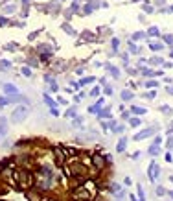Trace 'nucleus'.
Here are the masks:
<instances>
[{
	"label": "nucleus",
	"mask_w": 173,
	"mask_h": 201,
	"mask_svg": "<svg viewBox=\"0 0 173 201\" xmlns=\"http://www.w3.org/2000/svg\"><path fill=\"white\" fill-rule=\"evenodd\" d=\"M35 185V175H33V172L32 170H28V168H15L13 170V186L17 188V190H30L32 186Z\"/></svg>",
	"instance_id": "1"
},
{
	"label": "nucleus",
	"mask_w": 173,
	"mask_h": 201,
	"mask_svg": "<svg viewBox=\"0 0 173 201\" xmlns=\"http://www.w3.org/2000/svg\"><path fill=\"white\" fill-rule=\"evenodd\" d=\"M30 113H32L30 105H15V109L11 111V115H9V120L13 124H22L24 120H28Z\"/></svg>",
	"instance_id": "2"
},
{
	"label": "nucleus",
	"mask_w": 173,
	"mask_h": 201,
	"mask_svg": "<svg viewBox=\"0 0 173 201\" xmlns=\"http://www.w3.org/2000/svg\"><path fill=\"white\" fill-rule=\"evenodd\" d=\"M160 172H162L160 164L157 161H151L149 166H147V179H149L151 183H157V179L160 177Z\"/></svg>",
	"instance_id": "3"
},
{
	"label": "nucleus",
	"mask_w": 173,
	"mask_h": 201,
	"mask_svg": "<svg viewBox=\"0 0 173 201\" xmlns=\"http://www.w3.org/2000/svg\"><path fill=\"white\" fill-rule=\"evenodd\" d=\"M105 155L103 153H100V151H96L92 157H90V166H94L96 170H103L105 168Z\"/></svg>",
	"instance_id": "4"
},
{
	"label": "nucleus",
	"mask_w": 173,
	"mask_h": 201,
	"mask_svg": "<svg viewBox=\"0 0 173 201\" xmlns=\"http://www.w3.org/2000/svg\"><path fill=\"white\" fill-rule=\"evenodd\" d=\"M2 91H4L6 96H13V94H18V92H20V89H18L15 83L6 81V83H2Z\"/></svg>",
	"instance_id": "5"
},
{
	"label": "nucleus",
	"mask_w": 173,
	"mask_h": 201,
	"mask_svg": "<svg viewBox=\"0 0 173 201\" xmlns=\"http://www.w3.org/2000/svg\"><path fill=\"white\" fill-rule=\"evenodd\" d=\"M157 131V127H147V129H142L140 133H136V135L133 137V140H144V139H149L153 137V133Z\"/></svg>",
	"instance_id": "6"
},
{
	"label": "nucleus",
	"mask_w": 173,
	"mask_h": 201,
	"mask_svg": "<svg viewBox=\"0 0 173 201\" xmlns=\"http://www.w3.org/2000/svg\"><path fill=\"white\" fill-rule=\"evenodd\" d=\"M9 133V120L0 115V139H6Z\"/></svg>",
	"instance_id": "7"
},
{
	"label": "nucleus",
	"mask_w": 173,
	"mask_h": 201,
	"mask_svg": "<svg viewBox=\"0 0 173 201\" xmlns=\"http://www.w3.org/2000/svg\"><path fill=\"white\" fill-rule=\"evenodd\" d=\"M103 69H105V70H107V72L114 78V79H118V78L121 76V70L118 69V66H114L112 63H103Z\"/></svg>",
	"instance_id": "8"
},
{
	"label": "nucleus",
	"mask_w": 173,
	"mask_h": 201,
	"mask_svg": "<svg viewBox=\"0 0 173 201\" xmlns=\"http://www.w3.org/2000/svg\"><path fill=\"white\" fill-rule=\"evenodd\" d=\"M37 54H46V55H52V54H54V48L50 46V44H46V42H41V44H37Z\"/></svg>",
	"instance_id": "9"
},
{
	"label": "nucleus",
	"mask_w": 173,
	"mask_h": 201,
	"mask_svg": "<svg viewBox=\"0 0 173 201\" xmlns=\"http://www.w3.org/2000/svg\"><path fill=\"white\" fill-rule=\"evenodd\" d=\"M127 142H129L127 137H120L118 142H116V151H118V153H123V151L127 149Z\"/></svg>",
	"instance_id": "10"
},
{
	"label": "nucleus",
	"mask_w": 173,
	"mask_h": 201,
	"mask_svg": "<svg viewBox=\"0 0 173 201\" xmlns=\"http://www.w3.org/2000/svg\"><path fill=\"white\" fill-rule=\"evenodd\" d=\"M42 102H44L48 107H57V102H55V98L50 96V92H42Z\"/></svg>",
	"instance_id": "11"
},
{
	"label": "nucleus",
	"mask_w": 173,
	"mask_h": 201,
	"mask_svg": "<svg viewBox=\"0 0 173 201\" xmlns=\"http://www.w3.org/2000/svg\"><path fill=\"white\" fill-rule=\"evenodd\" d=\"M149 50L151 52H162L164 50V42L162 41H151L149 42Z\"/></svg>",
	"instance_id": "12"
},
{
	"label": "nucleus",
	"mask_w": 173,
	"mask_h": 201,
	"mask_svg": "<svg viewBox=\"0 0 173 201\" xmlns=\"http://www.w3.org/2000/svg\"><path fill=\"white\" fill-rule=\"evenodd\" d=\"M76 115H78V105H68V109L65 111V115H63V116H65V118H70V120H72V118L76 116Z\"/></svg>",
	"instance_id": "13"
},
{
	"label": "nucleus",
	"mask_w": 173,
	"mask_h": 201,
	"mask_svg": "<svg viewBox=\"0 0 173 201\" xmlns=\"http://www.w3.org/2000/svg\"><path fill=\"white\" fill-rule=\"evenodd\" d=\"M147 153H149L151 157H157V155H160V153H162V149H160V144H155V142H153L149 148H147Z\"/></svg>",
	"instance_id": "14"
},
{
	"label": "nucleus",
	"mask_w": 173,
	"mask_h": 201,
	"mask_svg": "<svg viewBox=\"0 0 173 201\" xmlns=\"http://www.w3.org/2000/svg\"><path fill=\"white\" fill-rule=\"evenodd\" d=\"M13 69V63L8 57H0V70H11Z\"/></svg>",
	"instance_id": "15"
},
{
	"label": "nucleus",
	"mask_w": 173,
	"mask_h": 201,
	"mask_svg": "<svg viewBox=\"0 0 173 201\" xmlns=\"http://www.w3.org/2000/svg\"><path fill=\"white\" fill-rule=\"evenodd\" d=\"M83 124H85V118H83V116H79V115H76V116L72 118V127H74V129L83 127Z\"/></svg>",
	"instance_id": "16"
},
{
	"label": "nucleus",
	"mask_w": 173,
	"mask_h": 201,
	"mask_svg": "<svg viewBox=\"0 0 173 201\" xmlns=\"http://www.w3.org/2000/svg\"><path fill=\"white\" fill-rule=\"evenodd\" d=\"M20 76H24V78H33V69H32V66H28V65L20 66Z\"/></svg>",
	"instance_id": "17"
},
{
	"label": "nucleus",
	"mask_w": 173,
	"mask_h": 201,
	"mask_svg": "<svg viewBox=\"0 0 173 201\" xmlns=\"http://www.w3.org/2000/svg\"><path fill=\"white\" fill-rule=\"evenodd\" d=\"M26 65L32 66V69H37V66H41V61L39 57H26Z\"/></svg>",
	"instance_id": "18"
},
{
	"label": "nucleus",
	"mask_w": 173,
	"mask_h": 201,
	"mask_svg": "<svg viewBox=\"0 0 173 201\" xmlns=\"http://www.w3.org/2000/svg\"><path fill=\"white\" fill-rule=\"evenodd\" d=\"M120 96H121V100H123V102H129V100H133V98H135V92H133V91H129V89H125V91H121V94H120Z\"/></svg>",
	"instance_id": "19"
},
{
	"label": "nucleus",
	"mask_w": 173,
	"mask_h": 201,
	"mask_svg": "<svg viewBox=\"0 0 173 201\" xmlns=\"http://www.w3.org/2000/svg\"><path fill=\"white\" fill-rule=\"evenodd\" d=\"M100 94H101V87H98V85H94L90 91H88V96H90V98H100Z\"/></svg>",
	"instance_id": "20"
},
{
	"label": "nucleus",
	"mask_w": 173,
	"mask_h": 201,
	"mask_svg": "<svg viewBox=\"0 0 173 201\" xmlns=\"http://www.w3.org/2000/svg\"><path fill=\"white\" fill-rule=\"evenodd\" d=\"M147 63H149L151 66H158V65H164V59L158 57V55H153L151 59H147Z\"/></svg>",
	"instance_id": "21"
},
{
	"label": "nucleus",
	"mask_w": 173,
	"mask_h": 201,
	"mask_svg": "<svg viewBox=\"0 0 173 201\" xmlns=\"http://www.w3.org/2000/svg\"><path fill=\"white\" fill-rule=\"evenodd\" d=\"M48 92H54V94H59V83L57 79H54L50 85H48Z\"/></svg>",
	"instance_id": "22"
},
{
	"label": "nucleus",
	"mask_w": 173,
	"mask_h": 201,
	"mask_svg": "<svg viewBox=\"0 0 173 201\" xmlns=\"http://www.w3.org/2000/svg\"><path fill=\"white\" fill-rule=\"evenodd\" d=\"M6 52H18V42H8L4 46Z\"/></svg>",
	"instance_id": "23"
},
{
	"label": "nucleus",
	"mask_w": 173,
	"mask_h": 201,
	"mask_svg": "<svg viewBox=\"0 0 173 201\" xmlns=\"http://www.w3.org/2000/svg\"><path fill=\"white\" fill-rule=\"evenodd\" d=\"M94 81H96L94 76H87V78H81V79H79V85H81V87H83V85H92Z\"/></svg>",
	"instance_id": "24"
},
{
	"label": "nucleus",
	"mask_w": 173,
	"mask_h": 201,
	"mask_svg": "<svg viewBox=\"0 0 173 201\" xmlns=\"http://www.w3.org/2000/svg\"><path fill=\"white\" fill-rule=\"evenodd\" d=\"M147 109H144V107H136V105H131V113H135L136 116H140V115H144Z\"/></svg>",
	"instance_id": "25"
},
{
	"label": "nucleus",
	"mask_w": 173,
	"mask_h": 201,
	"mask_svg": "<svg viewBox=\"0 0 173 201\" xmlns=\"http://www.w3.org/2000/svg\"><path fill=\"white\" fill-rule=\"evenodd\" d=\"M55 102H57V105H70V102H68V98H65L63 94H57V98H55Z\"/></svg>",
	"instance_id": "26"
},
{
	"label": "nucleus",
	"mask_w": 173,
	"mask_h": 201,
	"mask_svg": "<svg viewBox=\"0 0 173 201\" xmlns=\"http://www.w3.org/2000/svg\"><path fill=\"white\" fill-rule=\"evenodd\" d=\"M8 105H11L9 103V96H0V109H4V107H8Z\"/></svg>",
	"instance_id": "27"
},
{
	"label": "nucleus",
	"mask_w": 173,
	"mask_h": 201,
	"mask_svg": "<svg viewBox=\"0 0 173 201\" xmlns=\"http://www.w3.org/2000/svg\"><path fill=\"white\" fill-rule=\"evenodd\" d=\"M140 124H142V120H140L138 116H131V118H129V126H131V127H138Z\"/></svg>",
	"instance_id": "28"
},
{
	"label": "nucleus",
	"mask_w": 173,
	"mask_h": 201,
	"mask_svg": "<svg viewBox=\"0 0 173 201\" xmlns=\"http://www.w3.org/2000/svg\"><path fill=\"white\" fill-rule=\"evenodd\" d=\"M129 54H133V55H135V54H140V46H136L133 41L129 42Z\"/></svg>",
	"instance_id": "29"
},
{
	"label": "nucleus",
	"mask_w": 173,
	"mask_h": 201,
	"mask_svg": "<svg viewBox=\"0 0 173 201\" xmlns=\"http://www.w3.org/2000/svg\"><path fill=\"white\" fill-rule=\"evenodd\" d=\"M147 35H149V37H158V35H160V32H158V28H157V26H151L149 30H147Z\"/></svg>",
	"instance_id": "30"
},
{
	"label": "nucleus",
	"mask_w": 173,
	"mask_h": 201,
	"mask_svg": "<svg viewBox=\"0 0 173 201\" xmlns=\"http://www.w3.org/2000/svg\"><path fill=\"white\" fill-rule=\"evenodd\" d=\"M136 192H138V201H145V194H144L142 185H138V186H136Z\"/></svg>",
	"instance_id": "31"
},
{
	"label": "nucleus",
	"mask_w": 173,
	"mask_h": 201,
	"mask_svg": "<svg viewBox=\"0 0 173 201\" xmlns=\"http://www.w3.org/2000/svg\"><path fill=\"white\" fill-rule=\"evenodd\" d=\"M111 44H112V50H114V52H118V50H120V44H121V42H120V39H116V37H112V41H111Z\"/></svg>",
	"instance_id": "32"
},
{
	"label": "nucleus",
	"mask_w": 173,
	"mask_h": 201,
	"mask_svg": "<svg viewBox=\"0 0 173 201\" xmlns=\"http://www.w3.org/2000/svg\"><path fill=\"white\" fill-rule=\"evenodd\" d=\"M54 79H55V78H54V74H44V76H42V81H44L46 85H50Z\"/></svg>",
	"instance_id": "33"
},
{
	"label": "nucleus",
	"mask_w": 173,
	"mask_h": 201,
	"mask_svg": "<svg viewBox=\"0 0 173 201\" xmlns=\"http://www.w3.org/2000/svg\"><path fill=\"white\" fill-rule=\"evenodd\" d=\"M142 74H144L145 78H153V76H155V70H153V69H142Z\"/></svg>",
	"instance_id": "34"
},
{
	"label": "nucleus",
	"mask_w": 173,
	"mask_h": 201,
	"mask_svg": "<svg viewBox=\"0 0 173 201\" xmlns=\"http://www.w3.org/2000/svg\"><path fill=\"white\" fill-rule=\"evenodd\" d=\"M103 94H105V96H112V94H114V89H112L111 85H105V89H103Z\"/></svg>",
	"instance_id": "35"
},
{
	"label": "nucleus",
	"mask_w": 173,
	"mask_h": 201,
	"mask_svg": "<svg viewBox=\"0 0 173 201\" xmlns=\"http://www.w3.org/2000/svg\"><path fill=\"white\" fill-rule=\"evenodd\" d=\"M145 87H149V89H157V87H158V81H155V79H147V81H145Z\"/></svg>",
	"instance_id": "36"
},
{
	"label": "nucleus",
	"mask_w": 173,
	"mask_h": 201,
	"mask_svg": "<svg viewBox=\"0 0 173 201\" xmlns=\"http://www.w3.org/2000/svg\"><path fill=\"white\" fill-rule=\"evenodd\" d=\"M50 115L55 116V118H59V116H61V111H59L57 107H50Z\"/></svg>",
	"instance_id": "37"
},
{
	"label": "nucleus",
	"mask_w": 173,
	"mask_h": 201,
	"mask_svg": "<svg viewBox=\"0 0 173 201\" xmlns=\"http://www.w3.org/2000/svg\"><path fill=\"white\" fill-rule=\"evenodd\" d=\"M166 194H168V190H166L164 186H160V185H158V186H157V196H158V197H162V196H166Z\"/></svg>",
	"instance_id": "38"
},
{
	"label": "nucleus",
	"mask_w": 173,
	"mask_h": 201,
	"mask_svg": "<svg viewBox=\"0 0 173 201\" xmlns=\"http://www.w3.org/2000/svg\"><path fill=\"white\" fill-rule=\"evenodd\" d=\"M162 42H166V44H169V46H171V42H173V35H164V37H162Z\"/></svg>",
	"instance_id": "39"
},
{
	"label": "nucleus",
	"mask_w": 173,
	"mask_h": 201,
	"mask_svg": "<svg viewBox=\"0 0 173 201\" xmlns=\"http://www.w3.org/2000/svg\"><path fill=\"white\" fill-rule=\"evenodd\" d=\"M63 28L66 30V33H68V35H76V30H72V26H68V24H65Z\"/></svg>",
	"instance_id": "40"
},
{
	"label": "nucleus",
	"mask_w": 173,
	"mask_h": 201,
	"mask_svg": "<svg viewBox=\"0 0 173 201\" xmlns=\"http://www.w3.org/2000/svg\"><path fill=\"white\" fill-rule=\"evenodd\" d=\"M83 72H85V69H83V66H78V69L74 70V74H76V76H81Z\"/></svg>",
	"instance_id": "41"
},
{
	"label": "nucleus",
	"mask_w": 173,
	"mask_h": 201,
	"mask_svg": "<svg viewBox=\"0 0 173 201\" xmlns=\"http://www.w3.org/2000/svg\"><path fill=\"white\" fill-rule=\"evenodd\" d=\"M8 24H9V20L6 17H0V26H8Z\"/></svg>",
	"instance_id": "42"
},
{
	"label": "nucleus",
	"mask_w": 173,
	"mask_h": 201,
	"mask_svg": "<svg viewBox=\"0 0 173 201\" xmlns=\"http://www.w3.org/2000/svg\"><path fill=\"white\" fill-rule=\"evenodd\" d=\"M168 149H173V135H169V140H168Z\"/></svg>",
	"instance_id": "43"
},
{
	"label": "nucleus",
	"mask_w": 173,
	"mask_h": 201,
	"mask_svg": "<svg viewBox=\"0 0 173 201\" xmlns=\"http://www.w3.org/2000/svg\"><path fill=\"white\" fill-rule=\"evenodd\" d=\"M133 39H135V41H138V39H144V33H140V32H138V33H135V35H133Z\"/></svg>",
	"instance_id": "44"
},
{
	"label": "nucleus",
	"mask_w": 173,
	"mask_h": 201,
	"mask_svg": "<svg viewBox=\"0 0 173 201\" xmlns=\"http://www.w3.org/2000/svg\"><path fill=\"white\" fill-rule=\"evenodd\" d=\"M166 161H168V162H171V161H173V155H171V153H169V151H168V153H166Z\"/></svg>",
	"instance_id": "45"
},
{
	"label": "nucleus",
	"mask_w": 173,
	"mask_h": 201,
	"mask_svg": "<svg viewBox=\"0 0 173 201\" xmlns=\"http://www.w3.org/2000/svg\"><path fill=\"white\" fill-rule=\"evenodd\" d=\"M153 142H155V144H162V137H160V135H158V137H157V139H155V140H153Z\"/></svg>",
	"instance_id": "46"
},
{
	"label": "nucleus",
	"mask_w": 173,
	"mask_h": 201,
	"mask_svg": "<svg viewBox=\"0 0 173 201\" xmlns=\"http://www.w3.org/2000/svg\"><path fill=\"white\" fill-rule=\"evenodd\" d=\"M123 185H125V186H129V185H131V179H129V177H125V179H123Z\"/></svg>",
	"instance_id": "47"
},
{
	"label": "nucleus",
	"mask_w": 173,
	"mask_h": 201,
	"mask_svg": "<svg viewBox=\"0 0 173 201\" xmlns=\"http://www.w3.org/2000/svg\"><path fill=\"white\" fill-rule=\"evenodd\" d=\"M171 133H173V122H171L169 127H168V135H171Z\"/></svg>",
	"instance_id": "48"
},
{
	"label": "nucleus",
	"mask_w": 173,
	"mask_h": 201,
	"mask_svg": "<svg viewBox=\"0 0 173 201\" xmlns=\"http://www.w3.org/2000/svg\"><path fill=\"white\" fill-rule=\"evenodd\" d=\"M129 199H131V201H138V197H136L135 194H129Z\"/></svg>",
	"instance_id": "49"
},
{
	"label": "nucleus",
	"mask_w": 173,
	"mask_h": 201,
	"mask_svg": "<svg viewBox=\"0 0 173 201\" xmlns=\"http://www.w3.org/2000/svg\"><path fill=\"white\" fill-rule=\"evenodd\" d=\"M166 91H168V94H173V85H169V87L166 89Z\"/></svg>",
	"instance_id": "50"
},
{
	"label": "nucleus",
	"mask_w": 173,
	"mask_h": 201,
	"mask_svg": "<svg viewBox=\"0 0 173 201\" xmlns=\"http://www.w3.org/2000/svg\"><path fill=\"white\" fill-rule=\"evenodd\" d=\"M100 83H101V85H107V78H100Z\"/></svg>",
	"instance_id": "51"
},
{
	"label": "nucleus",
	"mask_w": 173,
	"mask_h": 201,
	"mask_svg": "<svg viewBox=\"0 0 173 201\" xmlns=\"http://www.w3.org/2000/svg\"><path fill=\"white\" fill-rule=\"evenodd\" d=\"M168 194H169V197H171V201H173V190H169Z\"/></svg>",
	"instance_id": "52"
},
{
	"label": "nucleus",
	"mask_w": 173,
	"mask_h": 201,
	"mask_svg": "<svg viewBox=\"0 0 173 201\" xmlns=\"http://www.w3.org/2000/svg\"><path fill=\"white\" fill-rule=\"evenodd\" d=\"M46 201H55V199H52V197H48V199H46Z\"/></svg>",
	"instance_id": "53"
},
{
	"label": "nucleus",
	"mask_w": 173,
	"mask_h": 201,
	"mask_svg": "<svg viewBox=\"0 0 173 201\" xmlns=\"http://www.w3.org/2000/svg\"><path fill=\"white\" fill-rule=\"evenodd\" d=\"M169 55H171V59H173V50H171V54H169Z\"/></svg>",
	"instance_id": "54"
},
{
	"label": "nucleus",
	"mask_w": 173,
	"mask_h": 201,
	"mask_svg": "<svg viewBox=\"0 0 173 201\" xmlns=\"http://www.w3.org/2000/svg\"><path fill=\"white\" fill-rule=\"evenodd\" d=\"M24 4H28V0H24Z\"/></svg>",
	"instance_id": "55"
},
{
	"label": "nucleus",
	"mask_w": 173,
	"mask_h": 201,
	"mask_svg": "<svg viewBox=\"0 0 173 201\" xmlns=\"http://www.w3.org/2000/svg\"><path fill=\"white\" fill-rule=\"evenodd\" d=\"M171 11H173V8H171Z\"/></svg>",
	"instance_id": "56"
}]
</instances>
